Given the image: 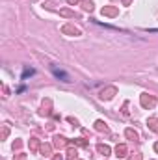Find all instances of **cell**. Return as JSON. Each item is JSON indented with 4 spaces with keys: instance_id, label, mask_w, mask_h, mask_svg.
I'll return each instance as SVG.
<instances>
[{
    "instance_id": "cell-1",
    "label": "cell",
    "mask_w": 158,
    "mask_h": 160,
    "mask_svg": "<svg viewBox=\"0 0 158 160\" xmlns=\"http://www.w3.org/2000/svg\"><path fill=\"white\" fill-rule=\"evenodd\" d=\"M140 104L145 108V110H151L156 106V97L155 95H149V93H141L140 95Z\"/></svg>"
},
{
    "instance_id": "cell-2",
    "label": "cell",
    "mask_w": 158,
    "mask_h": 160,
    "mask_svg": "<svg viewBox=\"0 0 158 160\" xmlns=\"http://www.w3.org/2000/svg\"><path fill=\"white\" fill-rule=\"evenodd\" d=\"M62 34H65V36H80V34H82V30H80L78 26H75V24L67 22V24H63V26H62Z\"/></svg>"
},
{
    "instance_id": "cell-3",
    "label": "cell",
    "mask_w": 158,
    "mask_h": 160,
    "mask_svg": "<svg viewBox=\"0 0 158 160\" xmlns=\"http://www.w3.org/2000/svg\"><path fill=\"white\" fill-rule=\"evenodd\" d=\"M116 93H117V88H116V86H108V88H104V89L101 91V99H102V101H110Z\"/></svg>"
},
{
    "instance_id": "cell-4",
    "label": "cell",
    "mask_w": 158,
    "mask_h": 160,
    "mask_svg": "<svg viewBox=\"0 0 158 160\" xmlns=\"http://www.w3.org/2000/svg\"><path fill=\"white\" fill-rule=\"evenodd\" d=\"M101 13H102L104 17H117L119 15V8L117 6H104V8L101 9Z\"/></svg>"
},
{
    "instance_id": "cell-5",
    "label": "cell",
    "mask_w": 158,
    "mask_h": 160,
    "mask_svg": "<svg viewBox=\"0 0 158 160\" xmlns=\"http://www.w3.org/2000/svg\"><path fill=\"white\" fill-rule=\"evenodd\" d=\"M54 147H56V149H63V147H69V142H67V138H63V136L56 134V136H54Z\"/></svg>"
},
{
    "instance_id": "cell-6",
    "label": "cell",
    "mask_w": 158,
    "mask_h": 160,
    "mask_svg": "<svg viewBox=\"0 0 158 160\" xmlns=\"http://www.w3.org/2000/svg\"><path fill=\"white\" fill-rule=\"evenodd\" d=\"M67 160H77L78 158V151H77V145L69 142V147H67V155H65Z\"/></svg>"
},
{
    "instance_id": "cell-7",
    "label": "cell",
    "mask_w": 158,
    "mask_h": 160,
    "mask_svg": "<svg viewBox=\"0 0 158 160\" xmlns=\"http://www.w3.org/2000/svg\"><path fill=\"white\" fill-rule=\"evenodd\" d=\"M28 147H30V151H32V153H37V151L41 149L39 138H30V142H28Z\"/></svg>"
},
{
    "instance_id": "cell-8",
    "label": "cell",
    "mask_w": 158,
    "mask_h": 160,
    "mask_svg": "<svg viewBox=\"0 0 158 160\" xmlns=\"http://www.w3.org/2000/svg\"><path fill=\"white\" fill-rule=\"evenodd\" d=\"M50 106H52V101H50V99H45V101H43V106H41V114H43V116H50V114H52Z\"/></svg>"
},
{
    "instance_id": "cell-9",
    "label": "cell",
    "mask_w": 158,
    "mask_h": 160,
    "mask_svg": "<svg viewBox=\"0 0 158 160\" xmlns=\"http://www.w3.org/2000/svg\"><path fill=\"white\" fill-rule=\"evenodd\" d=\"M41 155H43V157H47V158H50V157H52V145H50V143H41Z\"/></svg>"
},
{
    "instance_id": "cell-10",
    "label": "cell",
    "mask_w": 158,
    "mask_h": 160,
    "mask_svg": "<svg viewBox=\"0 0 158 160\" xmlns=\"http://www.w3.org/2000/svg\"><path fill=\"white\" fill-rule=\"evenodd\" d=\"M126 153H128V149H126V145H125V143H119L117 147H116V155H117L119 158L126 157Z\"/></svg>"
},
{
    "instance_id": "cell-11",
    "label": "cell",
    "mask_w": 158,
    "mask_h": 160,
    "mask_svg": "<svg viewBox=\"0 0 158 160\" xmlns=\"http://www.w3.org/2000/svg\"><path fill=\"white\" fill-rule=\"evenodd\" d=\"M97 151H99L102 157H108V155L112 153V149H110L108 145H104V143H99V145H97Z\"/></svg>"
},
{
    "instance_id": "cell-12",
    "label": "cell",
    "mask_w": 158,
    "mask_h": 160,
    "mask_svg": "<svg viewBox=\"0 0 158 160\" xmlns=\"http://www.w3.org/2000/svg\"><path fill=\"white\" fill-rule=\"evenodd\" d=\"M147 127H149L153 132H158V118H149V119H147Z\"/></svg>"
},
{
    "instance_id": "cell-13",
    "label": "cell",
    "mask_w": 158,
    "mask_h": 160,
    "mask_svg": "<svg viewBox=\"0 0 158 160\" xmlns=\"http://www.w3.org/2000/svg\"><path fill=\"white\" fill-rule=\"evenodd\" d=\"M125 136H126L128 140H134V142H138V138H140L134 128H126V130H125Z\"/></svg>"
},
{
    "instance_id": "cell-14",
    "label": "cell",
    "mask_w": 158,
    "mask_h": 160,
    "mask_svg": "<svg viewBox=\"0 0 158 160\" xmlns=\"http://www.w3.org/2000/svg\"><path fill=\"white\" fill-rule=\"evenodd\" d=\"M95 128L99 130V132H108V127H106V123L102 119H97L95 121Z\"/></svg>"
},
{
    "instance_id": "cell-15",
    "label": "cell",
    "mask_w": 158,
    "mask_h": 160,
    "mask_svg": "<svg viewBox=\"0 0 158 160\" xmlns=\"http://www.w3.org/2000/svg\"><path fill=\"white\" fill-rule=\"evenodd\" d=\"M82 8H84V11H93L95 9V6H93L91 0H82Z\"/></svg>"
},
{
    "instance_id": "cell-16",
    "label": "cell",
    "mask_w": 158,
    "mask_h": 160,
    "mask_svg": "<svg viewBox=\"0 0 158 160\" xmlns=\"http://www.w3.org/2000/svg\"><path fill=\"white\" fill-rule=\"evenodd\" d=\"M60 15H62V17H67V19H75V17H77V13L71 11V9H60Z\"/></svg>"
},
{
    "instance_id": "cell-17",
    "label": "cell",
    "mask_w": 158,
    "mask_h": 160,
    "mask_svg": "<svg viewBox=\"0 0 158 160\" xmlns=\"http://www.w3.org/2000/svg\"><path fill=\"white\" fill-rule=\"evenodd\" d=\"M71 143H75V145H78V147H86V145H87V140H84V138H77V140H73Z\"/></svg>"
},
{
    "instance_id": "cell-18",
    "label": "cell",
    "mask_w": 158,
    "mask_h": 160,
    "mask_svg": "<svg viewBox=\"0 0 158 160\" xmlns=\"http://www.w3.org/2000/svg\"><path fill=\"white\" fill-rule=\"evenodd\" d=\"M54 75H56V77H62V78H63V82H71V80H69V77H67L65 73H62V71H58V69H54Z\"/></svg>"
},
{
    "instance_id": "cell-19",
    "label": "cell",
    "mask_w": 158,
    "mask_h": 160,
    "mask_svg": "<svg viewBox=\"0 0 158 160\" xmlns=\"http://www.w3.org/2000/svg\"><path fill=\"white\" fill-rule=\"evenodd\" d=\"M7 134H9V128H7V125H4V127H2V140H6Z\"/></svg>"
},
{
    "instance_id": "cell-20",
    "label": "cell",
    "mask_w": 158,
    "mask_h": 160,
    "mask_svg": "<svg viewBox=\"0 0 158 160\" xmlns=\"http://www.w3.org/2000/svg\"><path fill=\"white\" fill-rule=\"evenodd\" d=\"M130 160H143V158H141V155H140V153H136V155H132V157H130Z\"/></svg>"
},
{
    "instance_id": "cell-21",
    "label": "cell",
    "mask_w": 158,
    "mask_h": 160,
    "mask_svg": "<svg viewBox=\"0 0 158 160\" xmlns=\"http://www.w3.org/2000/svg\"><path fill=\"white\" fill-rule=\"evenodd\" d=\"M13 160H26V155H22V153H19V155H17V157H15Z\"/></svg>"
},
{
    "instance_id": "cell-22",
    "label": "cell",
    "mask_w": 158,
    "mask_h": 160,
    "mask_svg": "<svg viewBox=\"0 0 158 160\" xmlns=\"http://www.w3.org/2000/svg\"><path fill=\"white\" fill-rule=\"evenodd\" d=\"M126 108H128V102L123 104V114H125V116H128V110H126Z\"/></svg>"
},
{
    "instance_id": "cell-23",
    "label": "cell",
    "mask_w": 158,
    "mask_h": 160,
    "mask_svg": "<svg viewBox=\"0 0 158 160\" xmlns=\"http://www.w3.org/2000/svg\"><path fill=\"white\" fill-rule=\"evenodd\" d=\"M21 145H22V143H21V142H19V140H17V142H15V143H13V149H19V147H21Z\"/></svg>"
},
{
    "instance_id": "cell-24",
    "label": "cell",
    "mask_w": 158,
    "mask_h": 160,
    "mask_svg": "<svg viewBox=\"0 0 158 160\" xmlns=\"http://www.w3.org/2000/svg\"><path fill=\"white\" fill-rule=\"evenodd\" d=\"M78 2H82V0H67V4H71V6H75V4H78Z\"/></svg>"
},
{
    "instance_id": "cell-25",
    "label": "cell",
    "mask_w": 158,
    "mask_h": 160,
    "mask_svg": "<svg viewBox=\"0 0 158 160\" xmlns=\"http://www.w3.org/2000/svg\"><path fill=\"white\" fill-rule=\"evenodd\" d=\"M130 2H132V0H123V4H125V6H130Z\"/></svg>"
},
{
    "instance_id": "cell-26",
    "label": "cell",
    "mask_w": 158,
    "mask_h": 160,
    "mask_svg": "<svg viewBox=\"0 0 158 160\" xmlns=\"http://www.w3.org/2000/svg\"><path fill=\"white\" fill-rule=\"evenodd\" d=\"M155 151H156V153H158V142H156V143H155Z\"/></svg>"
},
{
    "instance_id": "cell-27",
    "label": "cell",
    "mask_w": 158,
    "mask_h": 160,
    "mask_svg": "<svg viewBox=\"0 0 158 160\" xmlns=\"http://www.w3.org/2000/svg\"><path fill=\"white\" fill-rule=\"evenodd\" d=\"M77 160H80V158H77Z\"/></svg>"
}]
</instances>
